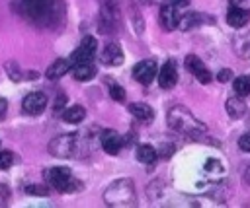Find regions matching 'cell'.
Returning <instances> with one entry per match:
<instances>
[{
	"label": "cell",
	"mask_w": 250,
	"mask_h": 208,
	"mask_svg": "<svg viewBox=\"0 0 250 208\" xmlns=\"http://www.w3.org/2000/svg\"><path fill=\"white\" fill-rule=\"evenodd\" d=\"M96 47H98L96 39H94L92 35H86V37L80 41L78 49L70 54V58H68L70 66H72V64H76V62H88V60H92V58H94V54H96Z\"/></svg>",
	"instance_id": "5b68a950"
},
{
	"label": "cell",
	"mask_w": 250,
	"mask_h": 208,
	"mask_svg": "<svg viewBox=\"0 0 250 208\" xmlns=\"http://www.w3.org/2000/svg\"><path fill=\"white\" fill-rule=\"evenodd\" d=\"M156 157H158V154H156V148H154V146H150V144H141V146L137 148V159H139L141 163L150 165V163H154Z\"/></svg>",
	"instance_id": "ffe728a7"
},
{
	"label": "cell",
	"mask_w": 250,
	"mask_h": 208,
	"mask_svg": "<svg viewBox=\"0 0 250 208\" xmlns=\"http://www.w3.org/2000/svg\"><path fill=\"white\" fill-rule=\"evenodd\" d=\"M184 64H186L188 72L193 74V76L197 78L199 84H209V82H211V72L207 70V66L203 64V60H201L199 56H195V54H188L186 60H184Z\"/></svg>",
	"instance_id": "ba28073f"
},
{
	"label": "cell",
	"mask_w": 250,
	"mask_h": 208,
	"mask_svg": "<svg viewBox=\"0 0 250 208\" xmlns=\"http://www.w3.org/2000/svg\"><path fill=\"white\" fill-rule=\"evenodd\" d=\"M72 68V76L78 82H90L96 76V66L88 60V62H76L70 66Z\"/></svg>",
	"instance_id": "5bb4252c"
},
{
	"label": "cell",
	"mask_w": 250,
	"mask_h": 208,
	"mask_svg": "<svg viewBox=\"0 0 250 208\" xmlns=\"http://www.w3.org/2000/svg\"><path fill=\"white\" fill-rule=\"evenodd\" d=\"M68 70H70V62H68L66 58H57V60L47 68L45 76H47L49 80H59V78H62Z\"/></svg>",
	"instance_id": "2e32d148"
},
{
	"label": "cell",
	"mask_w": 250,
	"mask_h": 208,
	"mask_svg": "<svg viewBox=\"0 0 250 208\" xmlns=\"http://www.w3.org/2000/svg\"><path fill=\"white\" fill-rule=\"evenodd\" d=\"M107 84H109V95H111V99L113 101H125V89L119 84L111 82V80H107Z\"/></svg>",
	"instance_id": "603a6c76"
},
{
	"label": "cell",
	"mask_w": 250,
	"mask_h": 208,
	"mask_svg": "<svg viewBox=\"0 0 250 208\" xmlns=\"http://www.w3.org/2000/svg\"><path fill=\"white\" fill-rule=\"evenodd\" d=\"M168 126L176 132H184V134H199V132H205V124L195 119L186 107L182 105H176L168 111Z\"/></svg>",
	"instance_id": "6da1fadb"
},
{
	"label": "cell",
	"mask_w": 250,
	"mask_h": 208,
	"mask_svg": "<svg viewBox=\"0 0 250 208\" xmlns=\"http://www.w3.org/2000/svg\"><path fill=\"white\" fill-rule=\"evenodd\" d=\"M230 78H232V70H229V68H227V70H221V72L217 74V80H219V82H223V84H225V82H229Z\"/></svg>",
	"instance_id": "f1b7e54d"
},
{
	"label": "cell",
	"mask_w": 250,
	"mask_h": 208,
	"mask_svg": "<svg viewBox=\"0 0 250 208\" xmlns=\"http://www.w3.org/2000/svg\"><path fill=\"white\" fill-rule=\"evenodd\" d=\"M12 163H14V154L8 150L0 152V169H8Z\"/></svg>",
	"instance_id": "d4e9b609"
},
{
	"label": "cell",
	"mask_w": 250,
	"mask_h": 208,
	"mask_svg": "<svg viewBox=\"0 0 250 208\" xmlns=\"http://www.w3.org/2000/svg\"><path fill=\"white\" fill-rule=\"evenodd\" d=\"M125 60V54L117 43H107L102 51V64L105 66H121Z\"/></svg>",
	"instance_id": "8fae6325"
},
{
	"label": "cell",
	"mask_w": 250,
	"mask_h": 208,
	"mask_svg": "<svg viewBox=\"0 0 250 208\" xmlns=\"http://www.w3.org/2000/svg\"><path fill=\"white\" fill-rule=\"evenodd\" d=\"M129 113L133 117H137L139 121H152L154 119V111L146 103H131L129 105Z\"/></svg>",
	"instance_id": "ac0fdd59"
},
{
	"label": "cell",
	"mask_w": 250,
	"mask_h": 208,
	"mask_svg": "<svg viewBox=\"0 0 250 208\" xmlns=\"http://www.w3.org/2000/svg\"><path fill=\"white\" fill-rule=\"evenodd\" d=\"M6 109H8V101H6V99H0V119L4 117Z\"/></svg>",
	"instance_id": "f546056e"
},
{
	"label": "cell",
	"mask_w": 250,
	"mask_h": 208,
	"mask_svg": "<svg viewBox=\"0 0 250 208\" xmlns=\"http://www.w3.org/2000/svg\"><path fill=\"white\" fill-rule=\"evenodd\" d=\"M47 107V95L43 91H31L21 101V111L25 115H41Z\"/></svg>",
	"instance_id": "52a82bcc"
},
{
	"label": "cell",
	"mask_w": 250,
	"mask_h": 208,
	"mask_svg": "<svg viewBox=\"0 0 250 208\" xmlns=\"http://www.w3.org/2000/svg\"><path fill=\"white\" fill-rule=\"evenodd\" d=\"M246 177H248V181H250V169H248V175H246Z\"/></svg>",
	"instance_id": "d6a6232c"
},
{
	"label": "cell",
	"mask_w": 250,
	"mask_h": 208,
	"mask_svg": "<svg viewBox=\"0 0 250 208\" xmlns=\"http://www.w3.org/2000/svg\"><path fill=\"white\" fill-rule=\"evenodd\" d=\"M238 148L250 154V132H248V134H242V136L238 138Z\"/></svg>",
	"instance_id": "4316f807"
},
{
	"label": "cell",
	"mask_w": 250,
	"mask_h": 208,
	"mask_svg": "<svg viewBox=\"0 0 250 208\" xmlns=\"http://www.w3.org/2000/svg\"><path fill=\"white\" fill-rule=\"evenodd\" d=\"M242 2H244V0H230L232 6H238V4H242Z\"/></svg>",
	"instance_id": "1f68e13d"
},
{
	"label": "cell",
	"mask_w": 250,
	"mask_h": 208,
	"mask_svg": "<svg viewBox=\"0 0 250 208\" xmlns=\"http://www.w3.org/2000/svg\"><path fill=\"white\" fill-rule=\"evenodd\" d=\"M45 179H47L49 185H53V187H55L57 191H61V192L78 191V187H72V185L78 183V181L72 179L70 169H66V167H51V169H47Z\"/></svg>",
	"instance_id": "3957f363"
},
{
	"label": "cell",
	"mask_w": 250,
	"mask_h": 208,
	"mask_svg": "<svg viewBox=\"0 0 250 208\" xmlns=\"http://www.w3.org/2000/svg\"><path fill=\"white\" fill-rule=\"evenodd\" d=\"M23 191L27 194H35V196H47L49 194V189L45 185H27Z\"/></svg>",
	"instance_id": "cb8c5ba5"
},
{
	"label": "cell",
	"mask_w": 250,
	"mask_h": 208,
	"mask_svg": "<svg viewBox=\"0 0 250 208\" xmlns=\"http://www.w3.org/2000/svg\"><path fill=\"white\" fill-rule=\"evenodd\" d=\"M158 78V86L162 89H172L178 82V70H176V62L174 60H166L160 68V72L156 74Z\"/></svg>",
	"instance_id": "30bf717a"
},
{
	"label": "cell",
	"mask_w": 250,
	"mask_h": 208,
	"mask_svg": "<svg viewBox=\"0 0 250 208\" xmlns=\"http://www.w3.org/2000/svg\"><path fill=\"white\" fill-rule=\"evenodd\" d=\"M74 146H76L74 134H61L49 142V152L51 156H57V157H70L74 152Z\"/></svg>",
	"instance_id": "277c9868"
},
{
	"label": "cell",
	"mask_w": 250,
	"mask_h": 208,
	"mask_svg": "<svg viewBox=\"0 0 250 208\" xmlns=\"http://www.w3.org/2000/svg\"><path fill=\"white\" fill-rule=\"evenodd\" d=\"M4 70L8 72V76H10L14 82H20V80H21V70H20V66H18L16 60H8V62L4 64Z\"/></svg>",
	"instance_id": "7402d4cb"
},
{
	"label": "cell",
	"mask_w": 250,
	"mask_h": 208,
	"mask_svg": "<svg viewBox=\"0 0 250 208\" xmlns=\"http://www.w3.org/2000/svg\"><path fill=\"white\" fill-rule=\"evenodd\" d=\"M66 105V95L64 93H59L57 95V99H55V105H53V109L55 111H62V107Z\"/></svg>",
	"instance_id": "83f0119b"
},
{
	"label": "cell",
	"mask_w": 250,
	"mask_h": 208,
	"mask_svg": "<svg viewBox=\"0 0 250 208\" xmlns=\"http://www.w3.org/2000/svg\"><path fill=\"white\" fill-rule=\"evenodd\" d=\"M158 21L162 25L164 31H174L178 29V21H180V14L176 12V6L170 4H162L160 6V14H158Z\"/></svg>",
	"instance_id": "9c48e42d"
},
{
	"label": "cell",
	"mask_w": 250,
	"mask_h": 208,
	"mask_svg": "<svg viewBox=\"0 0 250 208\" xmlns=\"http://www.w3.org/2000/svg\"><path fill=\"white\" fill-rule=\"evenodd\" d=\"M201 21H203V14H199V12H189V14H184V16H180L178 27H180L182 31H189V29L197 27Z\"/></svg>",
	"instance_id": "e0dca14e"
},
{
	"label": "cell",
	"mask_w": 250,
	"mask_h": 208,
	"mask_svg": "<svg viewBox=\"0 0 250 208\" xmlns=\"http://www.w3.org/2000/svg\"><path fill=\"white\" fill-rule=\"evenodd\" d=\"M131 74H133V78H135L139 84L148 86V84L156 78L158 68H156V62H154L152 58H148V60H141V62H137V64L133 66Z\"/></svg>",
	"instance_id": "8992f818"
},
{
	"label": "cell",
	"mask_w": 250,
	"mask_h": 208,
	"mask_svg": "<svg viewBox=\"0 0 250 208\" xmlns=\"http://www.w3.org/2000/svg\"><path fill=\"white\" fill-rule=\"evenodd\" d=\"M232 87H234L236 95H240V97L248 95V93H250V76H238V78L234 80Z\"/></svg>",
	"instance_id": "44dd1931"
},
{
	"label": "cell",
	"mask_w": 250,
	"mask_h": 208,
	"mask_svg": "<svg viewBox=\"0 0 250 208\" xmlns=\"http://www.w3.org/2000/svg\"><path fill=\"white\" fill-rule=\"evenodd\" d=\"M174 144H162L160 146V150H156V154L160 156V157H164V159H170L172 157V154H174Z\"/></svg>",
	"instance_id": "484cf974"
},
{
	"label": "cell",
	"mask_w": 250,
	"mask_h": 208,
	"mask_svg": "<svg viewBox=\"0 0 250 208\" xmlns=\"http://www.w3.org/2000/svg\"><path fill=\"white\" fill-rule=\"evenodd\" d=\"M174 6H188L189 4V0H170Z\"/></svg>",
	"instance_id": "4dcf8cb0"
},
{
	"label": "cell",
	"mask_w": 250,
	"mask_h": 208,
	"mask_svg": "<svg viewBox=\"0 0 250 208\" xmlns=\"http://www.w3.org/2000/svg\"><path fill=\"white\" fill-rule=\"evenodd\" d=\"M100 142H102V148H104L107 154H111V156H117L119 150H121V144H123L121 136H119L115 130H111V128H107V130L102 132Z\"/></svg>",
	"instance_id": "7c38bea8"
},
{
	"label": "cell",
	"mask_w": 250,
	"mask_h": 208,
	"mask_svg": "<svg viewBox=\"0 0 250 208\" xmlns=\"http://www.w3.org/2000/svg\"><path fill=\"white\" fill-rule=\"evenodd\" d=\"M225 111L230 119H240L244 113H246V103L242 101L240 95H234V97H229L225 101Z\"/></svg>",
	"instance_id": "9a60e30c"
},
{
	"label": "cell",
	"mask_w": 250,
	"mask_h": 208,
	"mask_svg": "<svg viewBox=\"0 0 250 208\" xmlns=\"http://www.w3.org/2000/svg\"><path fill=\"white\" fill-rule=\"evenodd\" d=\"M84 117H86V109H84L82 105H70V107H66V109L62 111V121H64V122L76 124V122H80Z\"/></svg>",
	"instance_id": "d6986e66"
},
{
	"label": "cell",
	"mask_w": 250,
	"mask_h": 208,
	"mask_svg": "<svg viewBox=\"0 0 250 208\" xmlns=\"http://www.w3.org/2000/svg\"><path fill=\"white\" fill-rule=\"evenodd\" d=\"M248 124H250V121H248Z\"/></svg>",
	"instance_id": "836d02e7"
},
{
	"label": "cell",
	"mask_w": 250,
	"mask_h": 208,
	"mask_svg": "<svg viewBox=\"0 0 250 208\" xmlns=\"http://www.w3.org/2000/svg\"><path fill=\"white\" fill-rule=\"evenodd\" d=\"M248 21H250V10H246V8L232 6V8L227 12V23H229L230 27H234V29L244 27Z\"/></svg>",
	"instance_id": "4fadbf2b"
},
{
	"label": "cell",
	"mask_w": 250,
	"mask_h": 208,
	"mask_svg": "<svg viewBox=\"0 0 250 208\" xmlns=\"http://www.w3.org/2000/svg\"><path fill=\"white\" fill-rule=\"evenodd\" d=\"M23 8H25V16L31 17L35 23H49L47 17L53 16V8H57V4L61 0H21Z\"/></svg>",
	"instance_id": "7a4b0ae2"
}]
</instances>
